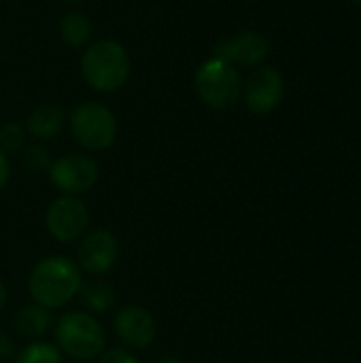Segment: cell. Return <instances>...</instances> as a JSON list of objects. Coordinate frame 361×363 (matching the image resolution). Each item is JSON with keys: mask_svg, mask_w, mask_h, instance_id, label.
<instances>
[{"mask_svg": "<svg viewBox=\"0 0 361 363\" xmlns=\"http://www.w3.org/2000/svg\"><path fill=\"white\" fill-rule=\"evenodd\" d=\"M119 257V242L113 232L109 230H91L81 238L77 259L81 272L100 277L113 270Z\"/></svg>", "mask_w": 361, "mask_h": 363, "instance_id": "obj_9", "label": "cell"}, {"mask_svg": "<svg viewBox=\"0 0 361 363\" xmlns=\"http://www.w3.org/2000/svg\"><path fill=\"white\" fill-rule=\"evenodd\" d=\"M15 353V342L11 340V336L0 332V357H9Z\"/></svg>", "mask_w": 361, "mask_h": 363, "instance_id": "obj_20", "label": "cell"}, {"mask_svg": "<svg viewBox=\"0 0 361 363\" xmlns=\"http://www.w3.org/2000/svg\"><path fill=\"white\" fill-rule=\"evenodd\" d=\"M81 74L96 91H117L130 77V55L117 40H98L85 49Z\"/></svg>", "mask_w": 361, "mask_h": 363, "instance_id": "obj_2", "label": "cell"}, {"mask_svg": "<svg viewBox=\"0 0 361 363\" xmlns=\"http://www.w3.org/2000/svg\"><path fill=\"white\" fill-rule=\"evenodd\" d=\"M72 138L87 151H104L117 138V119L100 102H83L70 115Z\"/></svg>", "mask_w": 361, "mask_h": 363, "instance_id": "obj_5", "label": "cell"}, {"mask_svg": "<svg viewBox=\"0 0 361 363\" xmlns=\"http://www.w3.org/2000/svg\"><path fill=\"white\" fill-rule=\"evenodd\" d=\"M15 363H62V351L51 342H30L19 353Z\"/></svg>", "mask_w": 361, "mask_h": 363, "instance_id": "obj_16", "label": "cell"}, {"mask_svg": "<svg viewBox=\"0 0 361 363\" xmlns=\"http://www.w3.org/2000/svg\"><path fill=\"white\" fill-rule=\"evenodd\" d=\"M15 330L26 336V338H40L45 336L51 325H53V317H51V311L32 302V304H26L21 306L17 313H15Z\"/></svg>", "mask_w": 361, "mask_h": 363, "instance_id": "obj_13", "label": "cell"}, {"mask_svg": "<svg viewBox=\"0 0 361 363\" xmlns=\"http://www.w3.org/2000/svg\"><path fill=\"white\" fill-rule=\"evenodd\" d=\"M113 330L117 338L130 349H147L157 336V325L153 315L136 304L123 306L115 313Z\"/></svg>", "mask_w": 361, "mask_h": 363, "instance_id": "obj_10", "label": "cell"}, {"mask_svg": "<svg viewBox=\"0 0 361 363\" xmlns=\"http://www.w3.org/2000/svg\"><path fill=\"white\" fill-rule=\"evenodd\" d=\"M100 179L98 164L79 153L62 155L51 162L49 166V181L55 189H60L66 196H77L89 191Z\"/></svg>", "mask_w": 361, "mask_h": 363, "instance_id": "obj_7", "label": "cell"}, {"mask_svg": "<svg viewBox=\"0 0 361 363\" xmlns=\"http://www.w3.org/2000/svg\"><path fill=\"white\" fill-rule=\"evenodd\" d=\"M55 347L77 362L96 359L106 347V332L91 313H64L55 323Z\"/></svg>", "mask_w": 361, "mask_h": 363, "instance_id": "obj_3", "label": "cell"}, {"mask_svg": "<svg viewBox=\"0 0 361 363\" xmlns=\"http://www.w3.org/2000/svg\"><path fill=\"white\" fill-rule=\"evenodd\" d=\"M64 121H66V113L60 108V106H53V104H43L38 108H34L28 117V132L38 138V140H51L55 138L62 128H64Z\"/></svg>", "mask_w": 361, "mask_h": 363, "instance_id": "obj_12", "label": "cell"}, {"mask_svg": "<svg viewBox=\"0 0 361 363\" xmlns=\"http://www.w3.org/2000/svg\"><path fill=\"white\" fill-rule=\"evenodd\" d=\"M6 298H9V296H6V287H4V283L0 281V311H2L4 304H6Z\"/></svg>", "mask_w": 361, "mask_h": 363, "instance_id": "obj_22", "label": "cell"}, {"mask_svg": "<svg viewBox=\"0 0 361 363\" xmlns=\"http://www.w3.org/2000/svg\"><path fill=\"white\" fill-rule=\"evenodd\" d=\"M79 294L91 315L109 313L115 306V289L104 281H91L87 285H81Z\"/></svg>", "mask_w": 361, "mask_h": 363, "instance_id": "obj_15", "label": "cell"}, {"mask_svg": "<svg viewBox=\"0 0 361 363\" xmlns=\"http://www.w3.org/2000/svg\"><path fill=\"white\" fill-rule=\"evenodd\" d=\"M64 2H81V0H64Z\"/></svg>", "mask_w": 361, "mask_h": 363, "instance_id": "obj_24", "label": "cell"}, {"mask_svg": "<svg viewBox=\"0 0 361 363\" xmlns=\"http://www.w3.org/2000/svg\"><path fill=\"white\" fill-rule=\"evenodd\" d=\"M98 363H140L138 357L123 349V347H113V349H104L98 357Z\"/></svg>", "mask_w": 361, "mask_h": 363, "instance_id": "obj_19", "label": "cell"}, {"mask_svg": "<svg viewBox=\"0 0 361 363\" xmlns=\"http://www.w3.org/2000/svg\"><path fill=\"white\" fill-rule=\"evenodd\" d=\"M23 164L30 168V170H49L51 166V157L47 153V149L43 145H32L23 151Z\"/></svg>", "mask_w": 361, "mask_h": 363, "instance_id": "obj_18", "label": "cell"}, {"mask_svg": "<svg viewBox=\"0 0 361 363\" xmlns=\"http://www.w3.org/2000/svg\"><path fill=\"white\" fill-rule=\"evenodd\" d=\"M194 83L200 100L215 111L232 108L243 96V81L236 66L215 55L200 64Z\"/></svg>", "mask_w": 361, "mask_h": 363, "instance_id": "obj_4", "label": "cell"}, {"mask_svg": "<svg viewBox=\"0 0 361 363\" xmlns=\"http://www.w3.org/2000/svg\"><path fill=\"white\" fill-rule=\"evenodd\" d=\"M45 228L57 242H74L87 234L89 211L77 196H60L47 206Z\"/></svg>", "mask_w": 361, "mask_h": 363, "instance_id": "obj_6", "label": "cell"}, {"mask_svg": "<svg viewBox=\"0 0 361 363\" xmlns=\"http://www.w3.org/2000/svg\"><path fill=\"white\" fill-rule=\"evenodd\" d=\"M26 143V132L19 123L11 121L0 128V151L2 153H15L23 147Z\"/></svg>", "mask_w": 361, "mask_h": 363, "instance_id": "obj_17", "label": "cell"}, {"mask_svg": "<svg viewBox=\"0 0 361 363\" xmlns=\"http://www.w3.org/2000/svg\"><path fill=\"white\" fill-rule=\"evenodd\" d=\"M9 177H11V164H9V160H6V153L0 151V189L6 185Z\"/></svg>", "mask_w": 361, "mask_h": 363, "instance_id": "obj_21", "label": "cell"}, {"mask_svg": "<svg viewBox=\"0 0 361 363\" xmlns=\"http://www.w3.org/2000/svg\"><path fill=\"white\" fill-rule=\"evenodd\" d=\"M157 363H183L181 359H172V357H168V359H162V362Z\"/></svg>", "mask_w": 361, "mask_h": 363, "instance_id": "obj_23", "label": "cell"}, {"mask_svg": "<svg viewBox=\"0 0 361 363\" xmlns=\"http://www.w3.org/2000/svg\"><path fill=\"white\" fill-rule=\"evenodd\" d=\"M285 94V81L277 68L262 66L249 74V79L243 83V100L247 108L255 115L272 113Z\"/></svg>", "mask_w": 361, "mask_h": 363, "instance_id": "obj_8", "label": "cell"}, {"mask_svg": "<svg viewBox=\"0 0 361 363\" xmlns=\"http://www.w3.org/2000/svg\"><path fill=\"white\" fill-rule=\"evenodd\" d=\"M81 285V268L66 255H49L40 259L28 277V291L32 300L49 311L66 306L79 296Z\"/></svg>", "mask_w": 361, "mask_h": 363, "instance_id": "obj_1", "label": "cell"}, {"mask_svg": "<svg viewBox=\"0 0 361 363\" xmlns=\"http://www.w3.org/2000/svg\"><path fill=\"white\" fill-rule=\"evenodd\" d=\"M351 2H355V4H361V0H351Z\"/></svg>", "mask_w": 361, "mask_h": 363, "instance_id": "obj_25", "label": "cell"}, {"mask_svg": "<svg viewBox=\"0 0 361 363\" xmlns=\"http://www.w3.org/2000/svg\"><path fill=\"white\" fill-rule=\"evenodd\" d=\"M270 53V43L264 34L247 30L238 32L215 47V57L240 66H260Z\"/></svg>", "mask_w": 361, "mask_h": 363, "instance_id": "obj_11", "label": "cell"}, {"mask_svg": "<svg viewBox=\"0 0 361 363\" xmlns=\"http://www.w3.org/2000/svg\"><path fill=\"white\" fill-rule=\"evenodd\" d=\"M94 34V26L83 13H68L60 21V36L68 47H83Z\"/></svg>", "mask_w": 361, "mask_h": 363, "instance_id": "obj_14", "label": "cell"}]
</instances>
